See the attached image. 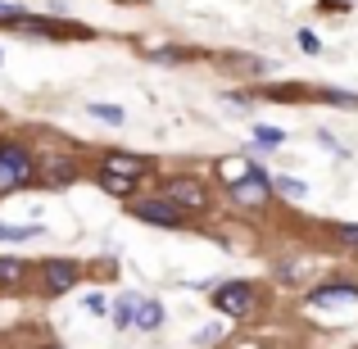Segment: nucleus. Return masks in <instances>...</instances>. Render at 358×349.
I'll return each instance as SVG.
<instances>
[{
    "label": "nucleus",
    "instance_id": "obj_1",
    "mask_svg": "<svg viewBox=\"0 0 358 349\" xmlns=\"http://www.w3.org/2000/svg\"><path fill=\"white\" fill-rule=\"evenodd\" d=\"M227 186H231V200L245 204V209H268V200H272L268 173H263V168H254V164H245L241 177H227Z\"/></svg>",
    "mask_w": 358,
    "mask_h": 349
},
{
    "label": "nucleus",
    "instance_id": "obj_2",
    "mask_svg": "<svg viewBox=\"0 0 358 349\" xmlns=\"http://www.w3.org/2000/svg\"><path fill=\"white\" fill-rule=\"evenodd\" d=\"M164 200H173L182 213H200V209H209V191H204V182H200V177H191V173L164 177Z\"/></svg>",
    "mask_w": 358,
    "mask_h": 349
},
{
    "label": "nucleus",
    "instance_id": "obj_3",
    "mask_svg": "<svg viewBox=\"0 0 358 349\" xmlns=\"http://www.w3.org/2000/svg\"><path fill=\"white\" fill-rule=\"evenodd\" d=\"M131 213L150 227H186V213L164 195H131Z\"/></svg>",
    "mask_w": 358,
    "mask_h": 349
},
{
    "label": "nucleus",
    "instance_id": "obj_4",
    "mask_svg": "<svg viewBox=\"0 0 358 349\" xmlns=\"http://www.w3.org/2000/svg\"><path fill=\"white\" fill-rule=\"evenodd\" d=\"M213 308L227 318H250L254 308H259V295H254V286H245V281H222L218 290H213Z\"/></svg>",
    "mask_w": 358,
    "mask_h": 349
},
{
    "label": "nucleus",
    "instance_id": "obj_5",
    "mask_svg": "<svg viewBox=\"0 0 358 349\" xmlns=\"http://www.w3.org/2000/svg\"><path fill=\"white\" fill-rule=\"evenodd\" d=\"M78 263H69V259H45L41 263V290L45 295H69L73 286H78Z\"/></svg>",
    "mask_w": 358,
    "mask_h": 349
},
{
    "label": "nucleus",
    "instance_id": "obj_6",
    "mask_svg": "<svg viewBox=\"0 0 358 349\" xmlns=\"http://www.w3.org/2000/svg\"><path fill=\"white\" fill-rule=\"evenodd\" d=\"M308 308H358V286H350V281L317 286L313 295H308Z\"/></svg>",
    "mask_w": 358,
    "mask_h": 349
},
{
    "label": "nucleus",
    "instance_id": "obj_7",
    "mask_svg": "<svg viewBox=\"0 0 358 349\" xmlns=\"http://www.w3.org/2000/svg\"><path fill=\"white\" fill-rule=\"evenodd\" d=\"M0 164H5V168H9V173H14L23 186L36 177V164H32V155H27L23 145H14V141H5V145H0Z\"/></svg>",
    "mask_w": 358,
    "mask_h": 349
},
{
    "label": "nucleus",
    "instance_id": "obj_8",
    "mask_svg": "<svg viewBox=\"0 0 358 349\" xmlns=\"http://www.w3.org/2000/svg\"><path fill=\"white\" fill-rule=\"evenodd\" d=\"M27 277H32V268H27L23 259H9V254H0V290H23Z\"/></svg>",
    "mask_w": 358,
    "mask_h": 349
},
{
    "label": "nucleus",
    "instance_id": "obj_9",
    "mask_svg": "<svg viewBox=\"0 0 358 349\" xmlns=\"http://www.w3.org/2000/svg\"><path fill=\"white\" fill-rule=\"evenodd\" d=\"M100 168H109V173H122V177H136V182L150 173V164H145V159H136V155H118V150H109Z\"/></svg>",
    "mask_w": 358,
    "mask_h": 349
},
{
    "label": "nucleus",
    "instance_id": "obj_10",
    "mask_svg": "<svg viewBox=\"0 0 358 349\" xmlns=\"http://www.w3.org/2000/svg\"><path fill=\"white\" fill-rule=\"evenodd\" d=\"M36 173H41V177H45V186H69V182H73V177H78V168H73V164H69V159H59V155H50V159H45V164H41V168H36Z\"/></svg>",
    "mask_w": 358,
    "mask_h": 349
},
{
    "label": "nucleus",
    "instance_id": "obj_11",
    "mask_svg": "<svg viewBox=\"0 0 358 349\" xmlns=\"http://www.w3.org/2000/svg\"><path fill=\"white\" fill-rule=\"evenodd\" d=\"M131 327H141V332H159V327H164V304H159V299H136V318H131Z\"/></svg>",
    "mask_w": 358,
    "mask_h": 349
},
{
    "label": "nucleus",
    "instance_id": "obj_12",
    "mask_svg": "<svg viewBox=\"0 0 358 349\" xmlns=\"http://www.w3.org/2000/svg\"><path fill=\"white\" fill-rule=\"evenodd\" d=\"M14 23H18V32H23V36H64L59 23H50V18H36V14H18Z\"/></svg>",
    "mask_w": 358,
    "mask_h": 349
},
{
    "label": "nucleus",
    "instance_id": "obj_13",
    "mask_svg": "<svg viewBox=\"0 0 358 349\" xmlns=\"http://www.w3.org/2000/svg\"><path fill=\"white\" fill-rule=\"evenodd\" d=\"M100 186H105L109 195H118V200H131V195H136V177L109 173V168H100Z\"/></svg>",
    "mask_w": 358,
    "mask_h": 349
},
{
    "label": "nucleus",
    "instance_id": "obj_14",
    "mask_svg": "<svg viewBox=\"0 0 358 349\" xmlns=\"http://www.w3.org/2000/svg\"><path fill=\"white\" fill-rule=\"evenodd\" d=\"M131 318H136V295L127 290V295L118 299V308H114V327L118 332H131Z\"/></svg>",
    "mask_w": 358,
    "mask_h": 349
},
{
    "label": "nucleus",
    "instance_id": "obj_15",
    "mask_svg": "<svg viewBox=\"0 0 358 349\" xmlns=\"http://www.w3.org/2000/svg\"><path fill=\"white\" fill-rule=\"evenodd\" d=\"M317 100H327V105H336V109H358V96H350V91H336V87H322V91H313Z\"/></svg>",
    "mask_w": 358,
    "mask_h": 349
},
{
    "label": "nucleus",
    "instance_id": "obj_16",
    "mask_svg": "<svg viewBox=\"0 0 358 349\" xmlns=\"http://www.w3.org/2000/svg\"><path fill=\"white\" fill-rule=\"evenodd\" d=\"M268 186H272V191H281V195H290V200H304V195H308V186L295 182V177H268Z\"/></svg>",
    "mask_w": 358,
    "mask_h": 349
},
{
    "label": "nucleus",
    "instance_id": "obj_17",
    "mask_svg": "<svg viewBox=\"0 0 358 349\" xmlns=\"http://www.w3.org/2000/svg\"><path fill=\"white\" fill-rule=\"evenodd\" d=\"M281 141H286V131H281V127H263V122L254 127V145H263V150H277Z\"/></svg>",
    "mask_w": 358,
    "mask_h": 349
},
{
    "label": "nucleus",
    "instance_id": "obj_18",
    "mask_svg": "<svg viewBox=\"0 0 358 349\" xmlns=\"http://www.w3.org/2000/svg\"><path fill=\"white\" fill-rule=\"evenodd\" d=\"M91 109V118H100V122H114V127H122L127 122V114H122L118 105H87Z\"/></svg>",
    "mask_w": 358,
    "mask_h": 349
},
{
    "label": "nucleus",
    "instance_id": "obj_19",
    "mask_svg": "<svg viewBox=\"0 0 358 349\" xmlns=\"http://www.w3.org/2000/svg\"><path fill=\"white\" fill-rule=\"evenodd\" d=\"M32 236H41V227H5L0 222V241H32Z\"/></svg>",
    "mask_w": 358,
    "mask_h": 349
},
{
    "label": "nucleus",
    "instance_id": "obj_20",
    "mask_svg": "<svg viewBox=\"0 0 358 349\" xmlns=\"http://www.w3.org/2000/svg\"><path fill=\"white\" fill-rule=\"evenodd\" d=\"M299 50H304V55H317V50H322V41H317L313 32H299Z\"/></svg>",
    "mask_w": 358,
    "mask_h": 349
},
{
    "label": "nucleus",
    "instance_id": "obj_21",
    "mask_svg": "<svg viewBox=\"0 0 358 349\" xmlns=\"http://www.w3.org/2000/svg\"><path fill=\"white\" fill-rule=\"evenodd\" d=\"M87 313H100V318H105L109 313V299L105 295H87Z\"/></svg>",
    "mask_w": 358,
    "mask_h": 349
},
{
    "label": "nucleus",
    "instance_id": "obj_22",
    "mask_svg": "<svg viewBox=\"0 0 358 349\" xmlns=\"http://www.w3.org/2000/svg\"><path fill=\"white\" fill-rule=\"evenodd\" d=\"M14 186H23V182H18V177H14V173H9V168H5V164H0V195H5V191H14Z\"/></svg>",
    "mask_w": 358,
    "mask_h": 349
},
{
    "label": "nucleus",
    "instance_id": "obj_23",
    "mask_svg": "<svg viewBox=\"0 0 358 349\" xmlns=\"http://www.w3.org/2000/svg\"><path fill=\"white\" fill-rule=\"evenodd\" d=\"M222 336V327H204V332H195V345H213Z\"/></svg>",
    "mask_w": 358,
    "mask_h": 349
},
{
    "label": "nucleus",
    "instance_id": "obj_24",
    "mask_svg": "<svg viewBox=\"0 0 358 349\" xmlns=\"http://www.w3.org/2000/svg\"><path fill=\"white\" fill-rule=\"evenodd\" d=\"M336 241H341V245H354V250H358V227H336Z\"/></svg>",
    "mask_w": 358,
    "mask_h": 349
},
{
    "label": "nucleus",
    "instance_id": "obj_25",
    "mask_svg": "<svg viewBox=\"0 0 358 349\" xmlns=\"http://www.w3.org/2000/svg\"><path fill=\"white\" fill-rule=\"evenodd\" d=\"M18 14H23V9H18V5H5V0H0V18H5V23H14Z\"/></svg>",
    "mask_w": 358,
    "mask_h": 349
},
{
    "label": "nucleus",
    "instance_id": "obj_26",
    "mask_svg": "<svg viewBox=\"0 0 358 349\" xmlns=\"http://www.w3.org/2000/svg\"><path fill=\"white\" fill-rule=\"evenodd\" d=\"M45 349H59V345H45Z\"/></svg>",
    "mask_w": 358,
    "mask_h": 349
},
{
    "label": "nucleus",
    "instance_id": "obj_27",
    "mask_svg": "<svg viewBox=\"0 0 358 349\" xmlns=\"http://www.w3.org/2000/svg\"><path fill=\"white\" fill-rule=\"evenodd\" d=\"M0 59H5V50H0Z\"/></svg>",
    "mask_w": 358,
    "mask_h": 349
}]
</instances>
